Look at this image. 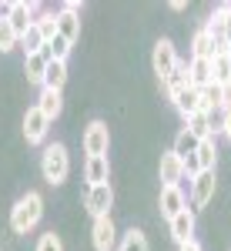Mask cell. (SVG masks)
I'll list each match as a JSON object with an SVG mask.
<instances>
[{"label": "cell", "instance_id": "obj_1", "mask_svg": "<svg viewBox=\"0 0 231 251\" xmlns=\"http://www.w3.org/2000/svg\"><path fill=\"white\" fill-rule=\"evenodd\" d=\"M40 218H44V198L37 191H27L10 208V228H14V234H27V231L37 228Z\"/></svg>", "mask_w": 231, "mask_h": 251}, {"label": "cell", "instance_id": "obj_2", "mask_svg": "<svg viewBox=\"0 0 231 251\" xmlns=\"http://www.w3.org/2000/svg\"><path fill=\"white\" fill-rule=\"evenodd\" d=\"M71 171V157H67V148L54 141V144H44V154H40V174L51 188L64 184V177Z\"/></svg>", "mask_w": 231, "mask_h": 251}, {"label": "cell", "instance_id": "obj_3", "mask_svg": "<svg viewBox=\"0 0 231 251\" xmlns=\"http://www.w3.org/2000/svg\"><path fill=\"white\" fill-rule=\"evenodd\" d=\"M80 144H84L87 157H107V148H111V131H107V124H104V121H91V124L84 127Z\"/></svg>", "mask_w": 231, "mask_h": 251}, {"label": "cell", "instance_id": "obj_4", "mask_svg": "<svg viewBox=\"0 0 231 251\" xmlns=\"http://www.w3.org/2000/svg\"><path fill=\"white\" fill-rule=\"evenodd\" d=\"M84 208H87L91 218H107L111 208H114V188H111V184H94V188H87Z\"/></svg>", "mask_w": 231, "mask_h": 251}, {"label": "cell", "instance_id": "obj_5", "mask_svg": "<svg viewBox=\"0 0 231 251\" xmlns=\"http://www.w3.org/2000/svg\"><path fill=\"white\" fill-rule=\"evenodd\" d=\"M34 14H37V3H30V0H10L7 24L14 27V34H17V37H24V34L34 27Z\"/></svg>", "mask_w": 231, "mask_h": 251}, {"label": "cell", "instance_id": "obj_6", "mask_svg": "<svg viewBox=\"0 0 231 251\" xmlns=\"http://www.w3.org/2000/svg\"><path fill=\"white\" fill-rule=\"evenodd\" d=\"M214 188H218V177H214V171L194 174V177H191V211L208 208V201L214 198Z\"/></svg>", "mask_w": 231, "mask_h": 251}, {"label": "cell", "instance_id": "obj_7", "mask_svg": "<svg viewBox=\"0 0 231 251\" xmlns=\"http://www.w3.org/2000/svg\"><path fill=\"white\" fill-rule=\"evenodd\" d=\"M91 245L94 251H117V228L114 218H94V228H91Z\"/></svg>", "mask_w": 231, "mask_h": 251}, {"label": "cell", "instance_id": "obj_8", "mask_svg": "<svg viewBox=\"0 0 231 251\" xmlns=\"http://www.w3.org/2000/svg\"><path fill=\"white\" fill-rule=\"evenodd\" d=\"M174 64H178V50H174V44L168 37H161L157 44H154V54H151V67H154V74L164 80L168 74L174 71Z\"/></svg>", "mask_w": 231, "mask_h": 251}, {"label": "cell", "instance_id": "obj_9", "mask_svg": "<svg viewBox=\"0 0 231 251\" xmlns=\"http://www.w3.org/2000/svg\"><path fill=\"white\" fill-rule=\"evenodd\" d=\"M47 134H51V121L37 111V104L27 107V114H24V137H27V144H44Z\"/></svg>", "mask_w": 231, "mask_h": 251}, {"label": "cell", "instance_id": "obj_10", "mask_svg": "<svg viewBox=\"0 0 231 251\" xmlns=\"http://www.w3.org/2000/svg\"><path fill=\"white\" fill-rule=\"evenodd\" d=\"M188 208V198L181 191V184H161V214L171 221L178 211H184Z\"/></svg>", "mask_w": 231, "mask_h": 251}, {"label": "cell", "instance_id": "obj_11", "mask_svg": "<svg viewBox=\"0 0 231 251\" xmlns=\"http://www.w3.org/2000/svg\"><path fill=\"white\" fill-rule=\"evenodd\" d=\"M171 104H174V111L188 121L191 114L201 111V91H194V87H181L178 94H171Z\"/></svg>", "mask_w": 231, "mask_h": 251}, {"label": "cell", "instance_id": "obj_12", "mask_svg": "<svg viewBox=\"0 0 231 251\" xmlns=\"http://www.w3.org/2000/svg\"><path fill=\"white\" fill-rule=\"evenodd\" d=\"M168 228H171V238L178 245H184V241H191L194 238V211L191 208H184V211H178L168 221Z\"/></svg>", "mask_w": 231, "mask_h": 251}, {"label": "cell", "instance_id": "obj_13", "mask_svg": "<svg viewBox=\"0 0 231 251\" xmlns=\"http://www.w3.org/2000/svg\"><path fill=\"white\" fill-rule=\"evenodd\" d=\"M184 131H191L198 141H214V137H218V127H214L211 114H205V111H198V114L188 117V121H184Z\"/></svg>", "mask_w": 231, "mask_h": 251}, {"label": "cell", "instance_id": "obj_14", "mask_svg": "<svg viewBox=\"0 0 231 251\" xmlns=\"http://www.w3.org/2000/svg\"><path fill=\"white\" fill-rule=\"evenodd\" d=\"M84 177H87V188H94V184H111V161H107V157H87Z\"/></svg>", "mask_w": 231, "mask_h": 251}, {"label": "cell", "instance_id": "obj_15", "mask_svg": "<svg viewBox=\"0 0 231 251\" xmlns=\"http://www.w3.org/2000/svg\"><path fill=\"white\" fill-rule=\"evenodd\" d=\"M184 181V164L174 151L161 154V184H181Z\"/></svg>", "mask_w": 231, "mask_h": 251}, {"label": "cell", "instance_id": "obj_16", "mask_svg": "<svg viewBox=\"0 0 231 251\" xmlns=\"http://www.w3.org/2000/svg\"><path fill=\"white\" fill-rule=\"evenodd\" d=\"M37 111L51 124L60 117V111H64V97H60V91H47V87H40V97H37Z\"/></svg>", "mask_w": 231, "mask_h": 251}, {"label": "cell", "instance_id": "obj_17", "mask_svg": "<svg viewBox=\"0 0 231 251\" xmlns=\"http://www.w3.org/2000/svg\"><path fill=\"white\" fill-rule=\"evenodd\" d=\"M47 64H51V57H47L44 50H40V54H30V57H24V74H27V80H30V84H37V87H44Z\"/></svg>", "mask_w": 231, "mask_h": 251}, {"label": "cell", "instance_id": "obj_18", "mask_svg": "<svg viewBox=\"0 0 231 251\" xmlns=\"http://www.w3.org/2000/svg\"><path fill=\"white\" fill-rule=\"evenodd\" d=\"M57 34L67 44H74L80 37V14H74V10H57Z\"/></svg>", "mask_w": 231, "mask_h": 251}, {"label": "cell", "instance_id": "obj_19", "mask_svg": "<svg viewBox=\"0 0 231 251\" xmlns=\"http://www.w3.org/2000/svg\"><path fill=\"white\" fill-rule=\"evenodd\" d=\"M211 84V60H188V87L201 91Z\"/></svg>", "mask_w": 231, "mask_h": 251}, {"label": "cell", "instance_id": "obj_20", "mask_svg": "<svg viewBox=\"0 0 231 251\" xmlns=\"http://www.w3.org/2000/svg\"><path fill=\"white\" fill-rule=\"evenodd\" d=\"M214 57V40L208 37L205 27H198L191 37V60H211Z\"/></svg>", "mask_w": 231, "mask_h": 251}, {"label": "cell", "instance_id": "obj_21", "mask_svg": "<svg viewBox=\"0 0 231 251\" xmlns=\"http://www.w3.org/2000/svg\"><path fill=\"white\" fill-rule=\"evenodd\" d=\"M161 87L168 91V97L178 94L181 87H188V60H178V64H174V71H171L164 80H161Z\"/></svg>", "mask_w": 231, "mask_h": 251}, {"label": "cell", "instance_id": "obj_22", "mask_svg": "<svg viewBox=\"0 0 231 251\" xmlns=\"http://www.w3.org/2000/svg\"><path fill=\"white\" fill-rule=\"evenodd\" d=\"M64 84H67V64L64 60H51L47 74H44V87L47 91H64Z\"/></svg>", "mask_w": 231, "mask_h": 251}, {"label": "cell", "instance_id": "obj_23", "mask_svg": "<svg viewBox=\"0 0 231 251\" xmlns=\"http://www.w3.org/2000/svg\"><path fill=\"white\" fill-rule=\"evenodd\" d=\"M198 144H201V141H198L191 131H184V127H181V131H178V137H174V144H171V151L184 161V157H191L194 151H198Z\"/></svg>", "mask_w": 231, "mask_h": 251}, {"label": "cell", "instance_id": "obj_24", "mask_svg": "<svg viewBox=\"0 0 231 251\" xmlns=\"http://www.w3.org/2000/svg\"><path fill=\"white\" fill-rule=\"evenodd\" d=\"M201 111H205V114L225 111V104H221V84H208V87H201Z\"/></svg>", "mask_w": 231, "mask_h": 251}, {"label": "cell", "instance_id": "obj_25", "mask_svg": "<svg viewBox=\"0 0 231 251\" xmlns=\"http://www.w3.org/2000/svg\"><path fill=\"white\" fill-rule=\"evenodd\" d=\"M194 157H198V168L201 171H214V164H218V144L214 141H201Z\"/></svg>", "mask_w": 231, "mask_h": 251}, {"label": "cell", "instance_id": "obj_26", "mask_svg": "<svg viewBox=\"0 0 231 251\" xmlns=\"http://www.w3.org/2000/svg\"><path fill=\"white\" fill-rule=\"evenodd\" d=\"M117 251H151L148 248V238L141 228H131V231H124V238L117 241Z\"/></svg>", "mask_w": 231, "mask_h": 251}, {"label": "cell", "instance_id": "obj_27", "mask_svg": "<svg viewBox=\"0 0 231 251\" xmlns=\"http://www.w3.org/2000/svg\"><path fill=\"white\" fill-rule=\"evenodd\" d=\"M231 80V60L228 54H214L211 57V84H228Z\"/></svg>", "mask_w": 231, "mask_h": 251}, {"label": "cell", "instance_id": "obj_28", "mask_svg": "<svg viewBox=\"0 0 231 251\" xmlns=\"http://www.w3.org/2000/svg\"><path fill=\"white\" fill-rule=\"evenodd\" d=\"M71 47H74V44H67V40L57 34L54 40H47V44H44L40 50H44V54H47L51 60H64V64H67V54H71Z\"/></svg>", "mask_w": 231, "mask_h": 251}, {"label": "cell", "instance_id": "obj_29", "mask_svg": "<svg viewBox=\"0 0 231 251\" xmlns=\"http://www.w3.org/2000/svg\"><path fill=\"white\" fill-rule=\"evenodd\" d=\"M20 47V37L14 34V27L7 24V17H0V54H10Z\"/></svg>", "mask_w": 231, "mask_h": 251}, {"label": "cell", "instance_id": "obj_30", "mask_svg": "<svg viewBox=\"0 0 231 251\" xmlns=\"http://www.w3.org/2000/svg\"><path fill=\"white\" fill-rule=\"evenodd\" d=\"M34 27L40 30V37H44V40H54V37H57V14L51 10V14L34 17Z\"/></svg>", "mask_w": 231, "mask_h": 251}, {"label": "cell", "instance_id": "obj_31", "mask_svg": "<svg viewBox=\"0 0 231 251\" xmlns=\"http://www.w3.org/2000/svg\"><path fill=\"white\" fill-rule=\"evenodd\" d=\"M47 40L40 37V30L37 27H30L24 37H20V47H24V57H30V54H40V47H44Z\"/></svg>", "mask_w": 231, "mask_h": 251}, {"label": "cell", "instance_id": "obj_32", "mask_svg": "<svg viewBox=\"0 0 231 251\" xmlns=\"http://www.w3.org/2000/svg\"><path fill=\"white\" fill-rule=\"evenodd\" d=\"M34 251H64V245H60V238L54 231H47V234H40L37 238V248Z\"/></svg>", "mask_w": 231, "mask_h": 251}, {"label": "cell", "instance_id": "obj_33", "mask_svg": "<svg viewBox=\"0 0 231 251\" xmlns=\"http://www.w3.org/2000/svg\"><path fill=\"white\" fill-rule=\"evenodd\" d=\"M218 14H221V20H225V37H228V44H231V3H221Z\"/></svg>", "mask_w": 231, "mask_h": 251}, {"label": "cell", "instance_id": "obj_34", "mask_svg": "<svg viewBox=\"0 0 231 251\" xmlns=\"http://www.w3.org/2000/svg\"><path fill=\"white\" fill-rule=\"evenodd\" d=\"M218 134H225L231 141V107H228V111H221V127H218Z\"/></svg>", "mask_w": 231, "mask_h": 251}, {"label": "cell", "instance_id": "obj_35", "mask_svg": "<svg viewBox=\"0 0 231 251\" xmlns=\"http://www.w3.org/2000/svg\"><path fill=\"white\" fill-rule=\"evenodd\" d=\"M221 104H225V111L231 107V80H228V84H221Z\"/></svg>", "mask_w": 231, "mask_h": 251}, {"label": "cell", "instance_id": "obj_36", "mask_svg": "<svg viewBox=\"0 0 231 251\" xmlns=\"http://www.w3.org/2000/svg\"><path fill=\"white\" fill-rule=\"evenodd\" d=\"M178 251H205V248H201V245H198V241L191 238V241H184V245H178Z\"/></svg>", "mask_w": 231, "mask_h": 251}, {"label": "cell", "instance_id": "obj_37", "mask_svg": "<svg viewBox=\"0 0 231 251\" xmlns=\"http://www.w3.org/2000/svg\"><path fill=\"white\" fill-rule=\"evenodd\" d=\"M60 10H74V14H80V3H77V0H64Z\"/></svg>", "mask_w": 231, "mask_h": 251}, {"label": "cell", "instance_id": "obj_38", "mask_svg": "<svg viewBox=\"0 0 231 251\" xmlns=\"http://www.w3.org/2000/svg\"><path fill=\"white\" fill-rule=\"evenodd\" d=\"M168 7H171L174 14H181V10H184V7H188V3H184V0H171V3H168Z\"/></svg>", "mask_w": 231, "mask_h": 251}, {"label": "cell", "instance_id": "obj_39", "mask_svg": "<svg viewBox=\"0 0 231 251\" xmlns=\"http://www.w3.org/2000/svg\"><path fill=\"white\" fill-rule=\"evenodd\" d=\"M225 54H228V60H231V44H228V50H225Z\"/></svg>", "mask_w": 231, "mask_h": 251}]
</instances>
